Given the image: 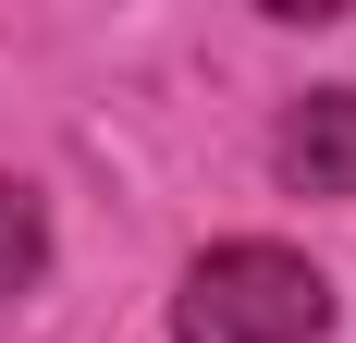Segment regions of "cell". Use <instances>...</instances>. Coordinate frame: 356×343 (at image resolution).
<instances>
[{
  "label": "cell",
  "mask_w": 356,
  "mask_h": 343,
  "mask_svg": "<svg viewBox=\"0 0 356 343\" xmlns=\"http://www.w3.org/2000/svg\"><path fill=\"white\" fill-rule=\"evenodd\" d=\"M37 270H49V208L0 184V294H37Z\"/></svg>",
  "instance_id": "3"
},
{
  "label": "cell",
  "mask_w": 356,
  "mask_h": 343,
  "mask_svg": "<svg viewBox=\"0 0 356 343\" xmlns=\"http://www.w3.org/2000/svg\"><path fill=\"white\" fill-rule=\"evenodd\" d=\"M332 331V282L295 245H209L172 294V343H320Z\"/></svg>",
  "instance_id": "1"
},
{
  "label": "cell",
  "mask_w": 356,
  "mask_h": 343,
  "mask_svg": "<svg viewBox=\"0 0 356 343\" xmlns=\"http://www.w3.org/2000/svg\"><path fill=\"white\" fill-rule=\"evenodd\" d=\"M270 172L295 196H356V86H307L270 135Z\"/></svg>",
  "instance_id": "2"
}]
</instances>
